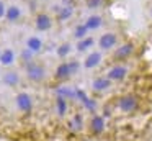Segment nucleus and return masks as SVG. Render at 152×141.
<instances>
[{
    "label": "nucleus",
    "instance_id": "obj_1",
    "mask_svg": "<svg viewBox=\"0 0 152 141\" xmlns=\"http://www.w3.org/2000/svg\"><path fill=\"white\" fill-rule=\"evenodd\" d=\"M144 97L136 90H126L118 94L111 100V113H118L121 117H137L144 111Z\"/></svg>",
    "mask_w": 152,
    "mask_h": 141
},
{
    "label": "nucleus",
    "instance_id": "obj_2",
    "mask_svg": "<svg viewBox=\"0 0 152 141\" xmlns=\"http://www.w3.org/2000/svg\"><path fill=\"white\" fill-rule=\"evenodd\" d=\"M126 39V31L121 26H110L96 36V49L108 56Z\"/></svg>",
    "mask_w": 152,
    "mask_h": 141
},
{
    "label": "nucleus",
    "instance_id": "obj_3",
    "mask_svg": "<svg viewBox=\"0 0 152 141\" xmlns=\"http://www.w3.org/2000/svg\"><path fill=\"white\" fill-rule=\"evenodd\" d=\"M139 51V39L137 38H126L113 52L106 56L105 66L118 64V62H129L136 58Z\"/></svg>",
    "mask_w": 152,
    "mask_h": 141
},
{
    "label": "nucleus",
    "instance_id": "obj_4",
    "mask_svg": "<svg viewBox=\"0 0 152 141\" xmlns=\"http://www.w3.org/2000/svg\"><path fill=\"white\" fill-rule=\"evenodd\" d=\"M80 69H82V61H80V59H77V58L64 59V61H61L59 64L56 66V69H54V72H53V79L56 82L64 84V82H67L70 77L79 74Z\"/></svg>",
    "mask_w": 152,
    "mask_h": 141
},
{
    "label": "nucleus",
    "instance_id": "obj_5",
    "mask_svg": "<svg viewBox=\"0 0 152 141\" xmlns=\"http://www.w3.org/2000/svg\"><path fill=\"white\" fill-rule=\"evenodd\" d=\"M132 71H134V66H132V61H129V62H118V64L105 66L103 74L116 85V84H123V82L128 80L132 75Z\"/></svg>",
    "mask_w": 152,
    "mask_h": 141
},
{
    "label": "nucleus",
    "instance_id": "obj_6",
    "mask_svg": "<svg viewBox=\"0 0 152 141\" xmlns=\"http://www.w3.org/2000/svg\"><path fill=\"white\" fill-rule=\"evenodd\" d=\"M82 21H83V25L87 26V30L93 35V33H96V31L102 33V31H105V30H108L113 23V18L108 13V10H106V12L90 13V15L85 16V20H82Z\"/></svg>",
    "mask_w": 152,
    "mask_h": 141
},
{
    "label": "nucleus",
    "instance_id": "obj_7",
    "mask_svg": "<svg viewBox=\"0 0 152 141\" xmlns=\"http://www.w3.org/2000/svg\"><path fill=\"white\" fill-rule=\"evenodd\" d=\"M106 118L103 117L100 111L96 113H90L87 115V125H85V131L88 133L90 138H95V140H100L103 134L106 133Z\"/></svg>",
    "mask_w": 152,
    "mask_h": 141
},
{
    "label": "nucleus",
    "instance_id": "obj_8",
    "mask_svg": "<svg viewBox=\"0 0 152 141\" xmlns=\"http://www.w3.org/2000/svg\"><path fill=\"white\" fill-rule=\"evenodd\" d=\"M115 84L106 77L103 72L93 75L92 80H90V92H92L93 97H103V95H108L113 90Z\"/></svg>",
    "mask_w": 152,
    "mask_h": 141
},
{
    "label": "nucleus",
    "instance_id": "obj_9",
    "mask_svg": "<svg viewBox=\"0 0 152 141\" xmlns=\"http://www.w3.org/2000/svg\"><path fill=\"white\" fill-rule=\"evenodd\" d=\"M75 0H62L59 5H54L53 12H54V20L57 23H64L69 21L75 13Z\"/></svg>",
    "mask_w": 152,
    "mask_h": 141
},
{
    "label": "nucleus",
    "instance_id": "obj_10",
    "mask_svg": "<svg viewBox=\"0 0 152 141\" xmlns=\"http://www.w3.org/2000/svg\"><path fill=\"white\" fill-rule=\"evenodd\" d=\"M106 61V54H103L100 49H93L88 54L83 56L82 59V69L83 71H96L98 67H102Z\"/></svg>",
    "mask_w": 152,
    "mask_h": 141
},
{
    "label": "nucleus",
    "instance_id": "obj_11",
    "mask_svg": "<svg viewBox=\"0 0 152 141\" xmlns=\"http://www.w3.org/2000/svg\"><path fill=\"white\" fill-rule=\"evenodd\" d=\"M25 75H26V79L30 82L39 84V82H43L44 79H46V67H44L41 62L33 61V62L25 66Z\"/></svg>",
    "mask_w": 152,
    "mask_h": 141
},
{
    "label": "nucleus",
    "instance_id": "obj_12",
    "mask_svg": "<svg viewBox=\"0 0 152 141\" xmlns=\"http://www.w3.org/2000/svg\"><path fill=\"white\" fill-rule=\"evenodd\" d=\"M54 16L48 12H38L33 18V26L36 31L39 33H46V31H51L54 26Z\"/></svg>",
    "mask_w": 152,
    "mask_h": 141
},
{
    "label": "nucleus",
    "instance_id": "obj_13",
    "mask_svg": "<svg viewBox=\"0 0 152 141\" xmlns=\"http://www.w3.org/2000/svg\"><path fill=\"white\" fill-rule=\"evenodd\" d=\"M85 125H87V117L82 111L72 113L69 117V120H67V128H69V131H72L74 134L83 133V131H85Z\"/></svg>",
    "mask_w": 152,
    "mask_h": 141
},
{
    "label": "nucleus",
    "instance_id": "obj_14",
    "mask_svg": "<svg viewBox=\"0 0 152 141\" xmlns=\"http://www.w3.org/2000/svg\"><path fill=\"white\" fill-rule=\"evenodd\" d=\"M15 105H17L18 111L23 115H31V111H33V97H31L28 92H18L17 95H15Z\"/></svg>",
    "mask_w": 152,
    "mask_h": 141
},
{
    "label": "nucleus",
    "instance_id": "obj_15",
    "mask_svg": "<svg viewBox=\"0 0 152 141\" xmlns=\"http://www.w3.org/2000/svg\"><path fill=\"white\" fill-rule=\"evenodd\" d=\"M77 54H88L90 51L96 49V36L95 35H88L87 38L80 39V41H75V46H74Z\"/></svg>",
    "mask_w": 152,
    "mask_h": 141
},
{
    "label": "nucleus",
    "instance_id": "obj_16",
    "mask_svg": "<svg viewBox=\"0 0 152 141\" xmlns=\"http://www.w3.org/2000/svg\"><path fill=\"white\" fill-rule=\"evenodd\" d=\"M110 3H111V0H83V8L92 13L106 12Z\"/></svg>",
    "mask_w": 152,
    "mask_h": 141
},
{
    "label": "nucleus",
    "instance_id": "obj_17",
    "mask_svg": "<svg viewBox=\"0 0 152 141\" xmlns=\"http://www.w3.org/2000/svg\"><path fill=\"white\" fill-rule=\"evenodd\" d=\"M54 110H56V115L61 118V120L67 118V115H69V110H70L69 100H67V98H64V97H59V95H56V98H54Z\"/></svg>",
    "mask_w": 152,
    "mask_h": 141
},
{
    "label": "nucleus",
    "instance_id": "obj_18",
    "mask_svg": "<svg viewBox=\"0 0 152 141\" xmlns=\"http://www.w3.org/2000/svg\"><path fill=\"white\" fill-rule=\"evenodd\" d=\"M2 82H4V85H7V87L15 89V87L20 85L21 77H20V74H18V71L10 69V71H7L5 74H2Z\"/></svg>",
    "mask_w": 152,
    "mask_h": 141
},
{
    "label": "nucleus",
    "instance_id": "obj_19",
    "mask_svg": "<svg viewBox=\"0 0 152 141\" xmlns=\"http://www.w3.org/2000/svg\"><path fill=\"white\" fill-rule=\"evenodd\" d=\"M17 62V52L12 48H4L0 54V66L2 67H12Z\"/></svg>",
    "mask_w": 152,
    "mask_h": 141
},
{
    "label": "nucleus",
    "instance_id": "obj_20",
    "mask_svg": "<svg viewBox=\"0 0 152 141\" xmlns=\"http://www.w3.org/2000/svg\"><path fill=\"white\" fill-rule=\"evenodd\" d=\"M25 48H26L28 51H31L33 54H38V52L43 51V48H44V41L39 38V36L31 35V36H28V38H26V44H25Z\"/></svg>",
    "mask_w": 152,
    "mask_h": 141
},
{
    "label": "nucleus",
    "instance_id": "obj_21",
    "mask_svg": "<svg viewBox=\"0 0 152 141\" xmlns=\"http://www.w3.org/2000/svg\"><path fill=\"white\" fill-rule=\"evenodd\" d=\"M23 16V10L20 5H8L7 7V13H5V20L8 23H18Z\"/></svg>",
    "mask_w": 152,
    "mask_h": 141
},
{
    "label": "nucleus",
    "instance_id": "obj_22",
    "mask_svg": "<svg viewBox=\"0 0 152 141\" xmlns=\"http://www.w3.org/2000/svg\"><path fill=\"white\" fill-rule=\"evenodd\" d=\"M88 35H92V33L87 30V26L83 25V21H79L75 23V26L72 28V38L75 39V41H80V39L87 38Z\"/></svg>",
    "mask_w": 152,
    "mask_h": 141
},
{
    "label": "nucleus",
    "instance_id": "obj_23",
    "mask_svg": "<svg viewBox=\"0 0 152 141\" xmlns=\"http://www.w3.org/2000/svg\"><path fill=\"white\" fill-rule=\"evenodd\" d=\"M72 49H74V46L70 44L69 41H66V43H61L59 46H57V49H56V54H57V58H61L64 61V59H67L70 56V52H72Z\"/></svg>",
    "mask_w": 152,
    "mask_h": 141
},
{
    "label": "nucleus",
    "instance_id": "obj_24",
    "mask_svg": "<svg viewBox=\"0 0 152 141\" xmlns=\"http://www.w3.org/2000/svg\"><path fill=\"white\" fill-rule=\"evenodd\" d=\"M5 13H7V5L4 0H0V20L5 18Z\"/></svg>",
    "mask_w": 152,
    "mask_h": 141
},
{
    "label": "nucleus",
    "instance_id": "obj_25",
    "mask_svg": "<svg viewBox=\"0 0 152 141\" xmlns=\"http://www.w3.org/2000/svg\"><path fill=\"white\" fill-rule=\"evenodd\" d=\"M145 13H147V18L152 21V0H149L147 5H145Z\"/></svg>",
    "mask_w": 152,
    "mask_h": 141
},
{
    "label": "nucleus",
    "instance_id": "obj_26",
    "mask_svg": "<svg viewBox=\"0 0 152 141\" xmlns=\"http://www.w3.org/2000/svg\"><path fill=\"white\" fill-rule=\"evenodd\" d=\"M144 141H152V133L151 134H147V136H145V140Z\"/></svg>",
    "mask_w": 152,
    "mask_h": 141
},
{
    "label": "nucleus",
    "instance_id": "obj_27",
    "mask_svg": "<svg viewBox=\"0 0 152 141\" xmlns=\"http://www.w3.org/2000/svg\"><path fill=\"white\" fill-rule=\"evenodd\" d=\"M75 2H77V3H83V0H75Z\"/></svg>",
    "mask_w": 152,
    "mask_h": 141
},
{
    "label": "nucleus",
    "instance_id": "obj_28",
    "mask_svg": "<svg viewBox=\"0 0 152 141\" xmlns=\"http://www.w3.org/2000/svg\"><path fill=\"white\" fill-rule=\"evenodd\" d=\"M121 141H131V140H128V138H123V140Z\"/></svg>",
    "mask_w": 152,
    "mask_h": 141
},
{
    "label": "nucleus",
    "instance_id": "obj_29",
    "mask_svg": "<svg viewBox=\"0 0 152 141\" xmlns=\"http://www.w3.org/2000/svg\"><path fill=\"white\" fill-rule=\"evenodd\" d=\"M0 80H2V71H0Z\"/></svg>",
    "mask_w": 152,
    "mask_h": 141
},
{
    "label": "nucleus",
    "instance_id": "obj_30",
    "mask_svg": "<svg viewBox=\"0 0 152 141\" xmlns=\"http://www.w3.org/2000/svg\"><path fill=\"white\" fill-rule=\"evenodd\" d=\"M0 54H2V49H0Z\"/></svg>",
    "mask_w": 152,
    "mask_h": 141
}]
</instances>
